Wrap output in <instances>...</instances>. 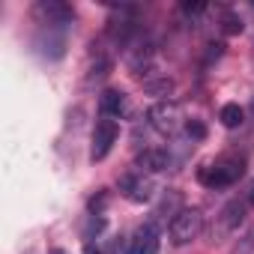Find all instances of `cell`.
<instances>
[{
    "label": "cell",
    "mask_w": 254,
    "mask_h": 254,
    "mask_svg": "<svg viewBox=\"0 0 254 254\" xmlns=\"http://www.w3.org/2000/svg\"><path fill=\"white\" fill-rule=\"evenodd\" d=\"M245 174V162L236 159V156H221L209 165H203L197 171V180L206 186V189H227L233 183H239Z\"/></svg>",
    "instance_id": "obj_1"
},
{
    "label": "cell",
    "mask_w": 254,
    "mask_h": 254,
    "mask_svg": "<svg viewBox=\"0 0 254 254\" xmlns=\"http://www.w3.org/2000/svg\"><path fill=\"white\" fill-rule=\"evenodd\" d=\"M203 230V212L200 209H180L171 218V242L174 245H189L191 239H197Z\"/></svg>",
    "instance_id": "obj_2"
},
{
    "label": "cell",
    "mask_w": 254,
    "mask_h": 254,
    "mask_svg": "<svg viewBox=\"0 0 254 254\" xmlns=\"http://www.w3.org/2000/svg\"><path fill=\"white\" fill-rule=\"evenodd\" d=\"M254 203H251V197H248V191L245 194H239V197H233V200H227L224 203V209L218 212V218H215V227H212V236L218 233V236H224V233H233L242 221H245V215H248V209H251Z\"/></svg>",
    "instance_id": "obj_3"
},
{
    "label": "cell",
    "mask_w": 254,
    "mask_h": 254,
    "mask_svg": "<svg viewBox=\"0 0 254 254\" xmlns=\"http://www.w3.org/2000/svg\"><path fill=\"white\" fill-rule=\"evenodd\" d=\"M147 120H150V126H153L156 132H162V135H174V132L180 129V123H183V111H180L177 102L165 99V102H156V105L147 111Z\"/></svg>",
    "instance_id": "obj_4"
},
{
    "label": "cell",
    "mask_w": 254,
    "mask_h": 254,
    "mask_svg": "<svg viewBox=\"0 0 254 254\" xmlns=\"http://www.w3.org/2000/svg\"><path fill=\"white\" fill-rule=\"evenodd\" d=\"M117 138H120V126H117V120H108V117H102V120L96 123V129H93L90 162H102V159H105V156L114 150Z\"/></svg>",
    "instance_id": "obj_5"
},
{
    "label": "cell",
    "mask_w": 254,
    "mask_h": 254,
    "mask_svg": "<svg viewBox=\"0 0 254 254\" xmlns=\"http://www.w3.org/2000/svg\"><path fill=\"white\" fill-rule=\"evenodd\" d=\"M33 15L42 27H69V21L75 18V9L60 3V0H39L33 6Z\"/></svg>",
    "instance_id": "obj_6"
},
{
    "label": "cell",
    "mask_w": 254,
    "mask_h": 254,
    "mask_svg": "<svg viewBox=\"0 0 254 254\" xmlns=\"http://www.w3.org/2000/svg\"><path fill=\"white\" fill-rule=\"evenodd\" d=\"M120 194L132 203H147L153 197V180L144 177V171H129L120 177Z\"/></svg>",
    "instance_id": "obj_7"
},
{
    "label": "cell",
    "mask_w": 254,
    "mask_h": 254,
    "mask_svg": "<svg viewBox=\"0 0 254 254\" xmlns=\"http://www.w3.org/2000/svg\"><path fill=\"white\" fill-rule=\"evenodd\" d=\"M42 57L60 60L66 54V27H39V36L33 42Z\"/></svg>",
    "instance_id": "obj_8"
},
{
    "label": "cell",
    "mask_w": 254,
    "mask_h": 254,
    "mask_svg": "<svg viewBox=\"0 0 254 254\" xmlns=\"http://www.w3.org/2000/svg\"><path fill=\"white\" fill-rule=\"evenodd\" d=\"M126 254H159V227H156L153 221L141 224V227L132 233Z\"/></svg>",
    "instance_id": "obj_9"
},
{
    "label": "cell",
    "mask_w": 254,
    "mask_h": 254,
    "mask_svg": "<svg viewBox=\"0 0 254 254\" xmlns=\"http://www.w3.org/2000/svg\"><path fill=\"white\" fill-rule=\"evenodd\" d=\"M99 111L108 120H123V117L132 114V102H129V96H126L123 90H105L99 96Z\"/></svg>",
    "instance_id": "obj_10"
},
{
    "label": "cell",
    "mask_w": 254,
    "mask_h": 254,
    "mask_svg": "<svg viewBox=\"0 0 254 254\" xmlns=\"http://www.w3.org/2000/svg\"><path fill=\"white\" fill-rule=\"evenodd\" d=\"M111 69H114L111 54H108L102 45H96V42H93V51H90V69H87V81H90V84L105 81V78L111 75Z\"/></svg>",
    "instance_id": "obj_11"
},
{
    "label": "cell",
    "mask_w": 254,
    "mask_h": 254,
    "mask_svg": "<svg viewBox=\"0 0 254 254\" xmlns=\"http://www.w3.org/2000/svg\"><path fill=\"white\" fill-rule=\"evenodd\" d=\"M138 168H141V171H153V174L168 171V168H171V156H168V150H162V147H147V150L138 156Z\"/></svg>",
    "instance_id": "obj_12"
},
{
    "label": "cell",
    "mask_w": 254,
    "mask_h": 254,
    "mask_svg": "<svg viewBox=\"0 0 254 254\" xmlns=\"http://www.w3.org/2000/svg\"><path fill=\"white\" fill-rule=\"evenodd\" d=\"M218 120H221V126H227V129H239L242 120H245V111H242L236 102H227V105H221Z\"/></svg>",
    "instance_id": "obj_13"
},
{
    "label": "cell",
    "mask_w": 254,
    "mask_h": 254,
    "mask_svg": "<svg viewBox=\"0 0 254 254\" xmlns=\"http://www.w3.org/2000/svg\"><path fill=\"white\" fill-rule=\"evenodd\" d=\"M186 135L194 138V141H203V138H206V126H203L200 120H189V123H186Z\"/></svg>",
    "instance_id": "obj_14"
},
{
    "label": "cell",
    "mask_w": 254,
    "mask_h": 254,
    "mask_svg": "<svg viewBox=\"0 0 254 254\" xmlns=\"http://www.w3.org/2000/svg\"><path fill=\"white\" fill-rule=\"evenodd\" d=\"M224 30H227V33H242V21H239L233 12H227V15H224Z\"/></svg>",
    "instance_id": "obj_15"
},
{
    "label": "cell",
    "mask_w": 254,
    "mask_h": 254,
    "mask_svg": "<svg viewBox=\"0 0 254 254\" xmlns=\"http://www.w3.org/2000/svg\"><path fill=\"white\" fill-rule=\"evenodd\" d=\"M203 9H206L203 3H183V12H186V15H200Z\"/></svg>",
    "instance_id": "obj_16"
},
{
    "label": "cell",
    "mask_w": 254,
    "mask_h": 254,
    "mask_svg": "<svg viewBox=\"0 0 254 254\" xmlns=\"http://www.w3.org/2000/svg\"><path fill=\"white\" fill-rule=\"evenodd\" d=\"M51 254H69V251H60V248H57V251H51Z\"/></svg>",
    "instance_id": "obj_17"
}]
</instances>
